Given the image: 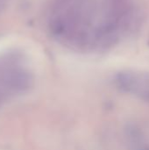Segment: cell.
<instances>
[{
	"label": "cell",
	"mask_w": 149,
	"mask_h": 150,
	"mask_svg": "<svg viewBox=\"0 0 149 150\" xmlns=\"http://www.w3.org/2000/svg\"><path fill=\"white\" fill-rule=\"evenodd\" d=\"M31 82V75L20 61L13 57H1L0 109L26 92Z\"/></svg>",
	"instance_id": "1"
}]
</instances>
